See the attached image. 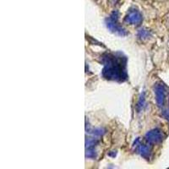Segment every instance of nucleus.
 Masks as SVG:
<instances>
[{
    "label": "nucleus",
    "mask_w": 169,
    "mask_h": 169,
    "mask_svg": "<svg viewBox=\"0 0 169 169\" xmlns=\"http://www.w3.org/2000/svg\"><path fill=\"white\" fill-rule=\"evenodd\" d=\"M102 76L110 80L124 81L127 79L126 58L121 53H109L103 57Z\"/></svg>",
    "instance_id": "obj_1"
},
{
    "label": "nucleus",
    "mask_w": 169,
    "mask_h": 169,
    "mask_svg": "<svg viewBox=\"0 0 169 169\" xmlns=\"http://www.w3.org/2000/svg\"><path fill=\"white\" fill-rule=\"evenodd\" d=\"M117 20H118V13L113 12L107 21V26L112 31H113V32L118 34V35H121V36L126 35V30L123 29L121 25H118Z\"/></svg>",
    "instance_id": "obj_2"
},
{
    "label": "nucleus",
    "mask_w": 169,
    "mask_h": 169,
    "mask_svg": "<svg viewBox=\"0 0 169 169\" xmlns=\"http://www.w3.org/2000/svg\"><path fill=\"white\" fill-rule=\"evenodd\" d=\"M145 140L147 141L148 143L159 144L164 139V135L160 129H154L149 131L145 134Z\"/></svg>",
    "instance_id": "obj_3"
},
{
    "label": "nucleus",
    "mask_w": 169,
    "mask_h": 169,
    "mask_svg": "<svg viewBox=\"0 0 169 169\" xmlns=\"http://www.w3.org/2000/svg\"><path fill=\"white\" fill-rule=\"evenodd\" d=\"M142 20H143L142 14H140L139 10L136 8H132L129 10V12L128 13V14L124 19V21L129 25H139L142 22Z\"/></svg>",
    "instance_id": "obj_4"
},
{
    "label": "nucleus",
    "mask_w": 169,
    "mask_h": 169,
    "mask_svg": "<svg viewBox=\"0 0 169 169\" xmlns=\"http://www.w3.org/2000/svg\"><path fill=\"white\" fill-rule=\"evenodd\" d=\"M155 96L157 105L162 107L165 101V88L162 84H156L155 86Z\"/></svg>",
    "instance_id": "obj_5"
},
{
    "label": "nucleus",
    "mask_w": 169,
    "mask_h": 169,
    "mask_svg": "<svg viewBox=\"0 0 169 169\" xmlns=\"http://www.w3.org/2000/svg\"><path fill=\"white\" fill-rule=\"evenodd\" d=\"M135 149L139 155L143 156L144 158L149 159L151 157V149L145 145L139 143V140H137V142L135 143Z\"/></svg>",
    "instance_id": "obj_6"
},
{
    "label": "nucleus",
    "mask_w": 169,
    "mask_h": 169,
    "mask_svg": "<svg viewBox=\"0 0 169 169\" xmlns=\"http://www.w3.org/2000/svg\"><path fill=\"white\" fill-rule=\"evenodd\" d=\"M151 36V34L150 32L148 31L147 30H140L139 31V33H138V37H139L140 39H147L149 38V37Z\"/></svg>",
    "instance_id": "obj_7"
}]
</instances>
